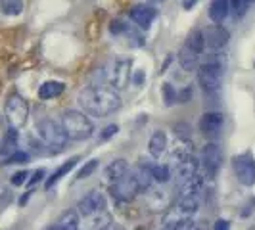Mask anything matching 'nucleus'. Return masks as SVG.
Instances as JSON below:
<instances>
[{"instance_id":"1","label":"nucleus","mask_w":255,"mask_h":230,"mask_svg":"<svg viewBox=\"0 0 255 230\" xmlns=\"http://www.w3.org/2000/svg\"><path fill=\"white\" fill-rule=\"evenodd\" d=\"M79 106L92 117H108L121 108V98L114 89L108 87H85L79 92Z\"/></svg>"},{"instance_id":"2","label":"nucleus","mask_w":255,"mask_h":230,"mask_svg":"<svg viewBox=\"0 0 255 230\" xmlns=\"http://www.w3.org/2000/svg\"><path fill=\"white\" fill-rule=\"evenodd\" d=\"M37 132L38 136H40V140L44 142L46 150L50 153L64 152L67 142H69V136L65 134L62 123H56L54 119H42V121H38Z\"/></svg>"},{"instance_id":"3","label":"nucleus","mask_w":255,"mask_h":230,"mask_svg":"<svg viewBox=\"0 0 255 230\" xmlns=\"http://www.w3.org/2000/svg\"><path fill=\"white\" fill-rule=\"evenodd\" d=\"M223 79H225V65L221 60H211L198 67V81L207 96H215L221 92Z\"/></svg>"},{"instance_id":"4","label":"nucleus","mask_w":255,"mask_h":230,"mask_svg":"<svg viewBox=\"0 0 255 230\" xmlns=\"http://www.w3.org/2000/svg\"><path fill=\"white\" fill-rule=\"evenodd\" d=\"M62 127L69 136V140H87L94 132L92 121L85 115V112H77V110H69L62 115Z\"/></svg>"},{"instance_id":"5","label":"nucleus","mask_w":255,"mask_h":230,"mask_svg":"<svg viewBox=\"0 0 255 230\" xmlns=\"http://www.w3.org/2000/svg\"><path fill=\"white\" fill-rule=\"evenodd\" d=\"M27 117H29V104H27V100L19 94H12L6 100V108H4L6 125L13 128V130H19V128L25 127Z\"/></svg>"},{"instance_id":"6","label":"nucleus","mask_w":255,"mask_h":230,"mask_svg":"<svg viewBox=\"0 0 255 230\" xmlns=\"http://www.w3.org/2000/svg\"><path fill=\"white\" fill-rule=\"evenodd\" d=\"M173 169H175V177H177V184H184L186 180L198 175V159L192 155L188 150H177L173 153Z\"/></svg>"},{"instance_id":"7","label":"nucleus","mask_w":255,"mask_h":230,"mask_svg":"<svg viewBox=\"0 0 255 230\" xmlns=\"http://www.w3.org/2000/svg\"><path fill=\"white\" fill-rule=\"evenodd\" d=\"M232 167L236 173V179L244 186H254L255 184V157L252 152L240 153L232 159Z\"/></svg>"},{"instance_id":"8","label":"nucleus","mask_w":255,"mask_h":230,"mask_svg":"<svg viewBox=\"0 0 255 230\" xmlns=\"http://www.w3.org/2000/svg\"><path fill=\"white\" fill-rule=\"evenodd\" d=\"M112 192H114V196L117 200H121V202H130L132 198H136V194L142 192L140 184H138V180L134 177V173L128 169L127 175H123L121 179L115 182L114 186H110Z\"/></svg>"},{"instance_id":"9","label":"nucleus","mask_w":255,"mask_h":230,"mask_svg":"<svg viewBox=\"0 0 255 230\" xmlns=\"http://www.w3.org/2000/svg\"><path fill=\"white\" fill-rule=\"evenodd\" d=\"M106 209V198L100 190H90L85 198H81V202L77 205V211L81 217H90L94 213H100Z\"/></svg>"},{"instance_id":"10","label":"nucleus","mask_w":255,"mask_h":230,"mask_svg":"<svg viewBox=\"0 0 255 230\" xmlns=\"http://www.w3.org/2000/svg\"><path fill=\"white\" fill-rule=\"evenodd\" d=\"M202 33H204L205 48H209V50H213V52H219V50H223V48H227V44H229V40H230V33L223 25H219V23L207 27Z\"/></svg>"},{"instance_id":"11","label":"nucleus","mask_w":255,"mask_h":230,"mask_svg":"<svg viewBox=\"0 0 255 230\" xmlns=\"http://www.w3.org/2000/svg\"><path fill=\"white\" fill-rule=\"evenodd\" d=\"M130 75H132L130 73V62L128 60H119V62H115L112 69H108L106 79L112 85V89L115 90V89H125Z\"/></svg>"},{"instance_id":"12","label":"nucleus","mask_w":255,"mask_h":230,"mask_svg":"<svg viewBox=\"0 0 255 230\" xmlns=\"http://www.w3.org/2000/svg\"><path fill=\"white\" fill-rule=\"evenodd\" d=\"M223 125H225V117L219 112H207L204 114L202 121H200V130L202 134L207 136V138H217L223 130Z\"/></svg>"},{"instance_id":"13","label":"nucleus","mask_w":255,"mask_h":230,"mask_svg":"<svg viewBox=\"0 0 255 230\" xmlns=\"http://www.w3.org/2000/svg\"><path fill=\"white\" fill-rule=\"evenodd\" d=\"M202 161H204V167H205V171H207V175H209V177H215L217 171L221 169V163H223V152H221V148H219L217 144L209 142V144L205 146L204 152H202Z\"/></svg>"},{"instance_id":"14","label":"nucleus","mask_w":255,"mask_h":230,"mask_svg":"<svg viewBox=\"0 0 255 230\" xmlns=\"http://www.w3.org/2000/svg\"><path fill=\"white\" fill-rule=\"evenodd\" d=\"M128 15L140 29H150L153 19L157 17V10L153 6H148V4H136V6L130 8Z\"/></svg>"},{"instance_id":"15","label":"nucleus","mask_w":255,"mask_h":230,"mask_svg":"<svg viewBox=\"0 0 255 230\" xmlns=\"http://www.w3.org/2000/svg\"><path fill=\"white\" fill-rule=\"evenodd\" d=\"M128 173V163L125 159H114L110 165L104 169V182L108 184V186H114L117 180L121 179L123 175H127Z\"/></svg>"},{"instance_id":"16","label":"nucleus","mask_w":255,"mask_h":230,"mask_svg":"<svg viewBox=\"0 0 255 230\" xmlns=\"http://www.w3.org/2000/svg\"><path fill=\"white\" fill-rule=\"evenodd\" d=\"M148 150L152 153V157L159 159L163 157V153L167 152V134L163 130H155L150 138V144H148Z\"/></svg>"},{"instance_id":"17","label":"nucleus","mask_w":255,"mask_h":230,"mask_svg":"<svg viewBox=\"0 0 255 230\" xmlns=\"http://www.w3.org/2000/svg\"><path fill=\"white\" fill-rule=\"evenodd\" d=\"M144 192V196H146V204L150 209L153 211H161V209H165L167 207V198L163 192H159L157 188H152V186H148Z\"/></svg>"},{"instance_id":"18","label":"nucleus","mask_w":255,"mask_h":230,"mask_svg":"<svg viewBox=\"0 0 255 230\" xmlns=\"http://www.w3.org/2000/svg\"><path fill=\"white\" fill-rule=\"evenodd\" d=\"M230 10V2L229 0H211V6H209V17L213 23H221L225 21V17L229 15Z\"/></svg>"},{"instance_id":"19","label":"nucleus","mask_w":255,"mask_h":230,"mask_svg":"<svg viewBox=\"0 0 255 230\" xmlns=\"http://www.w3.org/2000/svg\"><path fill=\"white\" fill-rule=\"evenodd\" d=\"M87 225H89V230H108L114 225V221H112V215L104 209L100 213H94V215L87 217Z\"/></svg>"},{"instance_id":"20","label":"nucleus","mask_w":255,"mask_h":230,"mask_svg":"<svg viewBox=\"0 0 255 230\" xmlns=\"http://www.w3.org/2000/svg\"><path fill=\"white\" fill-rule=\"evenodd\" d=\"M64 90H65L64 83H60V81H46V83L40 85V89H38V98H40V100H50V98L60 96Z\"/></svg>"},{"instance_id":"21","label":"nucleus","mask_w":255,"mask_h":230,"mask_svg":"<svg viewBox=\"0 0 255 230\" xmlns=\"http://www.w3.org/2000/svg\"><path fill=\"white\" fill-rule=\"evenodd\" d=\"M79 223H81V215L75 209H67L62 213V217L58 219V229L60 230H79Z\"/></svg>"},{"instance_id":"22","label":"nucleus","mask_w":255,"mask_h":230,"mask_svg":"<svg viewBox=\"0 0 255 230\" xmlns=\"http://www.w3.org/2000/svg\"><path fill=\"white\" fill-rule=\"evenodd\" d=\"M198 60H200V54L190 50L188 46H182V50L179 52V62L184 71H194V69H198Z\"/></svg>"},{"instance_id":"23","label":"nucleus","mask_w":255,"mask_h":230,"mask_svg":"<svg viewBox=\"0 0 255 230\" xmlns=\"http://www.w3.org/2000/svg\"><path fill=\"white\" fill-rule=\"evenodd\" d=\"M204 188V179L200 175L192 177L190 180H186L184 184H180V198H188V196H200Z\"/></svg>"},{"instance_id":"24","label":"nucleus","mask_w":255,"mask_h":230,"mask_svg":"<svg viewBox=\"0 0 255 230\" xmlns=\"http://www.w3.org/2000/svg\"><path fill=\"white\" fill-rule=\"evenodd\" d=\"M77 161H79V157H71L69 161H65L64 165L60 167V169H58V171L52 175L50 179L46 180V190H50V188L56 184V182H58V180H62V177H65V175H67V173H69V171L77 165Z\"/></svg>"},{"instance_id":"25","label":"nucleus","mask_w":255,"mask_h":230,"mask_svg":"<svg viewBox=\"0 0 255 230\" xmlns=\"http://www.w3.org/2000/svg\"><path fill=\"white\" fill-rule=\"evenodd\" d=\"M23 8H25L23 0H0V12L4 15H10V17L19 15L23 12Z\"/></svg>"},{"instance_id":"26","label":"nucleus","mask_w":255,"mask_h":230,"mask_svg":"<svg viewBox=\"0 0 255 230\" xmlns=\"http://www.w3.org/2000/svg\"><path fill=\"white\" fill-rule=\"evenodd\" d=\"M184 46H188L190 50L202 54V52L205 50L204 33H202V31H192L190 35H188V38H186V42H184Z\"/></svg>"},{"instance_id":"27","label":"nucleus","mask_w":255,"mask_h":230,"mask_svg":"<svg viewBox=\"0 0 255 230\" xmlns=\"http://www.w3.org/2000/svg\"><path fill=\"white\" fill-rule=\"evenodd\" d=\"M152 177L155 182H159V184H165L171 180V169L167 165H153L152 167Z\"/></svg>"},{"instance_id":"28","label":"nucleus","mask_w":255,"mask_h":230,"mask_svg":"<svg viewBox=\"0 0 255 230\" xmlns=\"http://www.w3.org/2000/svg\"><path fill=\"white\" fill-rule=\"evenodd\" d=\"M161 92H163V100H165L167 106H173L175 102H179V92L173 89L171 83H165L163 89H161Z\"/></svg>"},{"instance_id":"29","label":"nucleus","mask_w":255,"mask_h":230,"mask_svg":"<svg viewBox=\"0 0 255 230\" xmlns=\"http://www.w3.org/2000/svg\"><path fill=\"white\" fill-rule=\"evenodd\" d=\"M27 161H29V153L19 152V150H15L13 153H10L8 159H6V163H27Z\"/></svg>"},{"instance_id":"30","label":"nucleus","mask_w":255,"mask_h":230,"mask_svg":"<svg viewBox=\"0 0 255 230\" xmlns=\"http://www.w3.org/2000/svg\"><path fill=\"white\" fill-rule=\"evenodd\" d=\"M96 167H98V161H96V159L89 161V165H85L79 173H77V179H87V177H90V175L96 171Z\"/></svg>"},{"instance_id":"31","label":"nucleus","mask_w":255,"mask_h":230,"mask_svg":"<svg viewBox=\"0 0 255 230\" xmlns=\"http://www.w3.org/2000/svg\"><path fill=\"white\" fill-rule=\"evenodd\" d=\"M127 23L125 21H121V19H114L112 21V25H110V29H112V33L114 35H123L125 31H127Z\"/></svg>"},{"instance_id":"32","label":"nucleus","mask_w":255,"mask_h":230,"mask_svg":"<svg viewBox=\"0 0 255 230\" xmlns=\"http://www.w3.org/2000/svg\"><path fill=\"white\" fill-rule=\"evenodd\" d=\"M117 130H119V127H117V125H110V127H106V128H104V132L100 134V142L108 140V138H112V136H114Z\"/></svg>"},{"instance_id":"33","label":"nucleus","mask_w":255,"mask_h":230,"mask_svg":"<svg viewBox=\"0 0 255 230\" xmlns=\"http://www.w3.org/2000/svg\"><path fill=\"white\" fill-rule=\"evenodd\" d=\"M27 177H29V173H27V171H19V173H15V175L12 177V184L19 186V184H23V182H25Z\"/></svg>"},{"instance_id":"34","label":"nucleus","mask_w":255,"mask_h":230,"mask_svg":"<svg viewBox=\"0 0 255 230\" xmlns=\"http://www.w3.org/2000/svg\"><path fill=\"white\" fill-rule=\"evenodd\" d=\"M213 230H230L229 221H225V219H219L217 223H215V229H213Z\"/></svg>"},{"instance_id":"35","label":"nucleus","mask_w":255,"mask_h":230,"mask_svg":"<svg viewBox=\"0 0 255 230\" xmlns=\"http://www.w3.org/2000/svg\"><path fill=\"white\" fill-rule=\"evenodd\" d=\"M42 177H44V171H42V169H38L37 173H35V175H33V179L29 180V186H33V184H37L38 180L42 179Z\"/></svg>"},{"instance_id":"36","label":"nucleus","mask_w":255,"mask_h":230,"mask_svg":"<svg viewBox=\"0 0 255 230\" xmlns=\"http://www.w3.org/2000/svg\"><path fill=\"white\" fill-rule=\"evenodd\" d=\"M6 125H4V119L0 117V144H2V140H4V136H6Z\"/></svg>"},{"instance_id":"37","label":"nucleus","mask_w":255,"mask_h":230,"mask_svg":"<svg viewBox=\"0 0 255 230\" xmlns=\"http://www.w3.org/2000/svg\"><path fill=\"white\" fill-rule=\"evenodd\" d=\"M190 230H207V227H205L204 223H196V225H194Z\"/></svg>"},{"instance_id":"38","label":"nucleus","mask_w":255,"mask_h":230,"mask_svg":"<svg viewBox=\"0 0 255 230\" xmlns=\"http://www.w3.org/2000/svg\"><path fill=\"white\" fill-rule=\"evenodd\" d=\"M194 2H198V0H186V2H184V8H186V10H190Z\"/></svg>"},{"instance_id":"39","label":"nucleus","mask_w":255,"mask_h":230,"mask_svg":"<svg viewBox=\"0 0 255 230\" xmlns=\"http://www.w3.org/2000/svg\"><path fill=\"white\" fill-rule=\"evenodd\" d=\"M108 230H123V229H121V227H114V225H112V227H110Z\"/></svg>"},{"instance_id":"40","label":"nucleus","mask_w":255,"mask_h":230,"mask_svg":"<svg viewBox=\"0 0 255 230\" xmlns=\"http://www.w3.org/2000/svg\"><path fill=\"white\" fill-rule=\"evenodd\" d=\"M48 230H60V229H58V227H50Z\"/></svg>"},{"instance_id":"41","label":"nucleus","mask_w":255,"mask_h":230,"mask_svg":"<svg viewBox=\"0 0 255 230\" xmlns=\"http://www.w3.org/2000/svg\"><path fill=\"white\" fill-rule=\"evenodd\" d=\"M246 2H248V0H246Z\"/></svg>"}]
</instances>
